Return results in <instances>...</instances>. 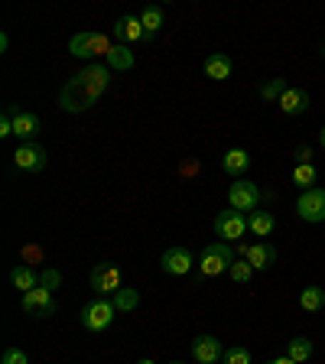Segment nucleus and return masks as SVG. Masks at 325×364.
<instances>
[{
  "label": "nucleus",
  "mask_w": 325,
  "mask_h": 364,
  "mask_svg": "<svg viewBox=\"0 0 325 364\" xmlns=\"http://www.w3.org/2000/svg\"><path fill=\"white\" fill-rule=\"evenodd\" d=\"M244 257H247V264L254 267V270H270V267L277 264V257H280V250L273 247L270 241H257V244H250Z\"/></svg>",
  "instance_id": "2eb2a0df"
},
{
  "label": "nucleus",
  "mask_w": 325,
  "mask_h": 364,
  "mask_svg": "<svg viewBox=\"0 0 325 364\" xmlns=\"http://www.w3.org/2000/svg\"><path fill=\"white\" fill-rule=\"evenodd\" d=\"M247 231L257 237H270L273 231H277V218H273V212H267V208H257V212L247 215Z\"/></svg>",
  "instance_id": "aec40b11"
},
{
  "label": "nucleus",
  "mask_w": 325,
  "mask_h": 364,
  "mask_svg": "<svg viewBox=\"0 0 325 364\" xmlns=\"http://www.w3.org/2000/svg\"><path fill=\"white\" fill-rule=\"evenodd\" d=\"M43 134V121L33 111H20L14 107V136L20 144H36V136Z\"/></svg>",
  "instance_id": "f8f14e48"
},
{
  "label": "nucleus",
  "mask_w": 325,
  "mask_h": 364,
  "mask_svg": "<svg viewBox=\"0 0 325 364\" xmlns=\"http://www.w3.org/2000/svg\"><path fill=\"white\" fill-rule=\"evenodd\" d=\"M293 156L299 159V163H312V150H309V146H296Z\"/></svg>",
  "instance_id": "2f4dec72"
},
{
  "label": "nucleus",
  "mask_w": 325,
  "mask_h": 364,
  "mask_svg": "<svg viewBox=\"0 0 325 364\" xmlns=\"http://www.w3.org/2000/svg\"><path fill=\"white\" fill-rule=\"evenodd\" d=\"M192 264H196V254H192L189 247H182V244L166 247L163 257H159V270L169 273V277H186V273L192 270Z\"/></svg>",
  "instance_id": "9d476101"
},
{
  "label": "nucleus",
  "mask_w": 325,
  "mask_h": 364,
  "mask_svg": "<svg viewBox=\"0 0 325 364\" xmlns=\"http://www.w3.org/2000/svg\"><path fill=\"white\" fill-rule=\"evenodd\" d=\"M114 39H117V43H124V46L146 39L144 23H140V14H124L121 20L114 23Z\"/></svg>",
  "instance_id": "4468645a"
},
{
  "label": "nucleus",
  "mask_w": 325,
  "mask_h": 364,
  "mask_svg": "<svg viewBox=\"0 0 325 364\" xmlns=\"http://www.w3.org/2000/svg\"><path fill=\"white\" fill-rule=\"evenodd\" d=\"M228 277H231L235 283H247L250 277H254V267H250L247 260H235V264L228 267Z\"/></svg>",
  "instance_id": "c85d7f7f"
},
{
  "label": "nucleus",
  "mask_w": 325,
  "mask_h": 364,
  "mask_svg": "<svg viewBox=\"0 0 325 364\" xmlns=\"http://www.w3.org/2000/svg\"><path fill=\"white\" fill-rule=\"evenodd\" d=\"M296 215L306 221V225H322L325 221V189H306L296 202Z\"/></svg>",
  "instance_id": "1a4fd4ad"
},
{
  "label": "nucleus",
  "mask_w": 325,
  "mask_h": 364,
  "mask_svg": "<svg viewBox=\"0 0 325 364\" xmlns=\"http://www.w3.org/2000/svg\"><path fill=\"white\" fill-rule=\"evenodd\" d=\"M287 91H289L287 78H270V82L260 85V98H264V101H280Z\"/></svg>",
  "instance_id": "bb28decb"
},
{
  "label": "nucleus",
  "mask_w": 325,
  "mask_h": 364,
  "mask_svg": "<svg viewBox=\"0 0 325 364\" xmlns=\"http://www.w3.org/2000/svg\"><path fill=\"white\" fill-rule=\"evenodd\" d=\"M134 49L130 46H124V43H114L111 46V53L105 55V65L111 68V72H130L134 68Z\"/></svg>",
  "instance_id": "6ab92c4d"
},
{
  "label": "nucleus",
  "mask_w": 325,
  "mask_h": 364,
  "mask_svg": "<svg viewBox=\"0 0 325 364\" xmlns=\"http://www.w3.org/2000/svg\"><path fill=\"white\" fill-rule=\"evenodd\" d=\"M267 364H296V361H293V358L283 355V358H273V361H267Z\"/></svg>",
  "instance_id": "473e14b6"
},
{
  "label": "nucleus",
  "mask_w": 325,
  "mask_h": 364,
  "mask_svg": "<svg viewBox=\"0 0 325 364\" xmlns=\"http://www.w3.org/2000/svg\"><path fill=\"white\" fill-rule=\"evenodd\" d=\"M46 163H49V156H46V146L39 144H20L14 153V166L20 169V173H43Z\"/></svg>",
  "instance_id": "9b49d317"
},
{
  "label": "nucleus",
  "mask_w": 325,
  "mask_h": 364,
  "mask_svg": "<svg viewBox=\"0 0 325 364\" xmlns=\"http://www.w3.org/2000/svg\"><path fill=\"white\" fill-rule=\"evenodd\" d=\"M221 364H250V351L244 348V345H231V348H225V355H221Z\"/></svg>",
  "instance_id": "cd10ccee"
},
{
  "label": "nucleus",
  "mask_w": 325,
  "mask_h": 364,
  "mask_svg": "<svg viewBox=\"0 0 325 364\" xmlns=\"http://www.w3.org/2000/svg\"><path fill=\"white\" fill-rule=\"evenodd\" d=\"M257 202H260V189H257V182L254 179H235L231 186H228V205L231 208H238V212L250 215V212H257Z\"/></svg>",
  "instance_id": "39448f33"
},
{
  "label": "nucleus",
  "mask_w": 325,
  "mask_h": 364,
  "mask_svg": "<svg viewBox=\"0 0 325 364\" xmlns=\"http://www.w3.org/2000/svg\"><path fill=\"white\" fill-rule=\"evenodd\" d=\"M137 364H156V361H153V358H140V361H137Z\"/></svg>",
  "instance_id": "f704fd0d"
},
{
  "label": "nucleus",
  "mask_w": 325,
  "mask_h": 364,
  "mask_svg": "<svg viewBox=\"0 0 325 364\" xmlns=\"http://www.w3.org/2000/svg\"><path fill=\"white\" fill-rule=\"evenodd\" d=\"M299 306H303L306 312L325 309V289L322 287H306L303 293H299Z\"/></svg>",
  "instance_id": "393cba45"
},
{
  "label": "nucleus",
  "mask_w": 325,
  "mask_h": 364,
  "mask_svg": "<svg viewBox=\"0 0 325 364\" xmlns=\"http://www.w3.org/2000/svg\"><path fill=\"white\" fill-rule=\"evenodd\" d=\"M202 68H205V75L212 78V82H228L231 72H235V62L228 59L225 53H212V55H205Z\"/></svg>",
  "instance_id": "dca6fc26"
},
{
  "label": "nucleus",
  "mask_w": 325,
  "mask_h": 364,
  "mask_svg": "<svg viewBox=\"0 0 325 364\" xmlns=\"http://www.w3.org/2000/svg\"><path fill=\"white\" fill-rule=\"evenodd\" d=\"M316 179H319V173H316V166L312 163H299V166L293 169V186H299V189H316Z\"/></svg>",
  "instance_id": "a878e982"
},
{
  "label": "nucleus",
  "mask_w": 325,
  "mask_h": 364,
  "mask_svg": "<svg viewBox=\"0 0 325 364\" xmlns=\"http://www.w3.org/2000/svg\"><path fill=\"white\" fill-rule=\"evenodd\" d=\"M309 91L306 88H289L287 95L280 98V111L287 114V117H299V114L309 111Z\"/></svg>",
  "instance_id": "a211bd4d"
},
{
  "label": "nucleus",
  "mask_w": 325,
  "mask_h": 364,
  "mask_svg": "<svg viewBox=\"0 0 325 364\" xmlns=\"http://www.w3.org/2000/svg\"><path fill=\"white\" fill-rule=\"evenodd\" d=\"M91 289L98 296H114L117 289L124 287V277H121V267L117 264H98L91 267Z\"/></svg>",
  "instance_id": "6e6552de"
},
{
  "label": "nucleus",
  "mask_w": 325,
  "mask_h": 364,
  "mask_svg": "<svg viewBox=\"0 0 325 364\" xmlns=\"http://www.w3.org/2000/svg\"><path fill=\"white\" fill-rule=\"evenodd\" d=\"M111 303H114V309L117 312H134L137 306H140V293H137L134 287H121L117 293L111 296Z\"/></svg>",
  "instance_id": "b1692460"
},
{
  "label": "nucleus",
  "mask_w": 325,
  "mask_h": 364,
  "mask_svg": "<svg viewBox=\"0 0 325 364\" xmlns=\"http://www.w3.org/2000/svg\"><path fill=\"white\" fill-rule=\"evenodd\" d=\"M319 144H322V150H325V127L319 130Z\"/></svg>",
  "instance_id": "72a5a7b5"
},
{
  "label": "nucleus",
  "mask_w": 325,
  "mask_h": 364,
  "mask_svg": "<svg viewBox=\"0 0 325 364\" xmlns=\"http://www.w3.org/2000/svg\"><path fill=\"white\" fill-rule=\"evenodd\" d=\"M169 364H182V361H169Z\"/></svg>",
  "instance_id": "c9c22d12"
},
{
  "label": "nucleus",
  "mask_w": 325,
  "mask_h": 364,
  "mask_svg": "<svg viewBox=\"0 0 325 364\" xmlns=\"http://www.w3.org/2000/svg\"><path fill=\"white\" fill-rule=\"evenodd\" d=\"M312 341L309 338H303V335H296V338H289L287 341V358H293L296 364H306L312 358Z\"/></svg>",
  "instance_id": "5701e85b"
},
{
  "label": "nucleus",
  "mask_w": 325,
  "mask_h": 364,
  "mask_svg": "<svg viewBox=\"0 0 325 364\" xmlns=\"http://www.w3.org/2000/svg\"><path fill=\"white\" fill-rule=\"evenodd\" d=\"M235 264V247L225 241H215L208 247H202V257H198V270L202 277H221L228 273V267Z\"/></svg>",
  "instance_id": "7ed1b4c3"
},
{
  "label": "nucleus",
  "mask_w": 325,
  "mask_h": 364,
  "mask_svg": "<svg viewBox=\"0 0 325 364\" xmlns=\"http://www.w3.org/2000/svg\"><path fill=\"white\" fill-rule=\"evenodd\" d=\"M20 306L30 318H49V316H55V309H59L53 299V289H46V287H36V289H30V293H23Z\"/></svg>",
  "instance_id": "0eeeda50"
},
{
  "label": "nucleus",
  "mask_w": 325,
  "mask_h": 364,
  "mask_svg": "<svg viewBox=\"0 0 325 364\" xmlns=\"http://www.w3.org/2000/svg\"><path fill=\"white\" fill-rule=\"evenodd\" d=\"M59 283H62V273H59V270H53V267H46V270L39 273V287H46V289H59Z\"/></svg>",
  "instance_id": "c756f323"
},
{
  "label": "nucleus",
  "mask_w": 325,
  "mask_h": 364,
  "mask_svg": "<svg viewBox=\"0 0 325 364\" xmlns=\"http://www.w3.org/2000/svg\"><path fill=\"white\" fill-rule=\"evenodd\" d=\"M221 169H225L228 176H235V179H244L250 169V153L241 150V146H235V150H228L225 156H221Z\"/></svg>",
  "instance_id": "f3484780"
},
{
  "label": "nucleus",
  "mask_w": 325,
  "mask_h": 364,
  "mask_svg": "<svg viewBox=\"0 0 325 364\" xmlns=\"http://www.w3.org/2000/svg\"><path fill=\"white\" fill-rule=\"evenodd\" d=\"M140 23H144L146 39H153L159 30H163V23H166V14H163V7H159V4H150V7L140 14Z\"/></svg>",
  "instance_id": "4be33fe9"
},
{
  "label": "nucleus",
  "mask_w": 325,
  "mask_h": 364,
  "mask_svg": "<svg viewBox=\"0 0 325 364\" xmlns=\"http://www.w3.org/2000/svg\"><path fill=\"white\" fill-rule=\"evenodd\" d=\"M0 364H30V358H26V351H20V348H7L4 358H0Z\"/></svg>",
  "instance_id": "7c9ffc66"
},
{
  "label": "nucleus",
  "mask_w": 325,
  "mask_h": 364,
  "mask_svg": "<svg viewBox=\"0 0 325 364\" xmlns=\"http://www.w3.org/2000/svg\"><path fill=\"white\" fill-rule=\"evenodd\" d=\"M10 283H14L20 293H30V289L39 287V273L33 270V267H26V264H16L14 270H10Z\"/></svg>",
  "instance_id": "412c9836"
},
{
  "label": "nucleus",
  "mask_w": 325,
  "mask_h": 364,
  "mask_svg": "<svg viewBox=\"0 0 325 364\" xmlns=\"http://www.w3.org/2000/svg\"><path fill=\"white\" fill-rule=\"evenodd\" d=\"M68 53L75 55V59H98V55L111 53V46H107V39L101 36V33L82 30V33H75V36L68 39Z\"/></svg>",
  "instance_id": "20e7f679"
},
{
  "label": "nucleus",
  "mask_w": 325,
  "mask_h": 364,
  "mask_svg": "<svg viewBox=\"0 0 325 364\" xmlns=\"http://www.w3.org/2000/svg\"><path fill=\"white\" fill-rule=\"evenodd\" d=\"M111 85V68L105 62H91L78 75H72L59 91V107L68 114H85L98 105V98Z\"/></svg>",
  "instance_id": "f257e3e1"
},
{
  "label": "nucleus",
  "mask_w": 325,
  "mask_h": 364,
  "mask_svg": "<svg viewBox=\"0 0 325 364\" xmlns=\"http://www.w3.org/2000/svg\"><path fill=\"white\" fill-rule=\"evenodd\" d=\"M215 235L218 241L225 244H235L247 235V215L238 212V208H225V212L215 215Z\"/></svg>",
  "instance_id": "423d86ee"
},
{
  "label": "nucleus",
  "mask_w": 325,
  "mask_h": 364,
  "mask_svg": "<svg viewBox=\"0 0 325 364\" xmlns=\"http://www.w3.org/2000/svg\"><path fill=\"white\" fill-rule=\"evenodd\" d=\"M221 355H225L221 338H215V335H208V332L192 338V358H196L198 364H218Z\"/></svg>",
  "instance_id": "ddd939ff"
},
{
  "label": "nucleus",
  "mask_w": 325,
  "mask_h": 364,
  "mask_svg": "<svg viewBox=\"0 0 325 364\" xmlns=\"http://www.w3.org/2000/svg\"><path fill=\"white\" fill-rule=\"evenodd\" d=\"M114 316H117V309H114L111 299H105V296H98V299H91L88 306H82V312H78V322H82L85 332H105V328H111Z\"/></svg>",
  "instance_id": "f03ea898"
}]
</instances>
